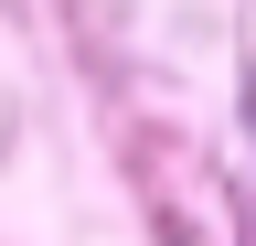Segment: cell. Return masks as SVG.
<instances>
[{"mask_svg":"<svg viewBox=\"0 0 256 246\" xmlns=\"http://www.w3.org/2000/svg\"><path fill=\"white\" fill-rule=\"evenodd\" d=\"M246 118H256V97H246Z\"/></svg>","mask_w":256,"mask_h":246,"instance_id":"cell-1","label":"cell"}]
</instances>
